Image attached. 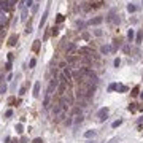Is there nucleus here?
Masks as SVG:
<instances>
[{
    "label": "nucleus",
    "mask_w": 143,
    "mask_h": 143,
    "mask_svg": "<svg viewBox=\"0 0 143 143\" xmlns=\"http://www.w3.org/2000/svg\"><path fill=\"white\" fill-rule=\"evenodd\" d=\"M64 19H65V16H64V14H57L56 22H57V24H60V22H64Z\"/></svg>",
    "instance_id": "nucleus-19"
},
{
    "label": "nucleus",
    "mask_w": 143,
    "mask_h": 143,
    "mask_svg": "<svg viewBox=\"0 0 143 143\" xmlns=\"http://www.w3.org/2000/svg\"><path fill=\"white\" fill-rule=\"evenodd\" d=\"M94 33L97 35V37H100V35H102V30H100V29H95V30H94Z\"/></svg>",
    "instance_id": "nucleus-32"
},
{
    "label": "nucleus",
    "mask_w": 143,
    "mask_h": 143,
    "mask_svg": "<svg viewBox=\"0 0 143 143\" xmlns=\"http://www.w3.org/2000/svg\"><path fill=\"white\" fill-rule=\"evenodd\" d=\"M140 97H142V100H143V92H142V94H140Z\"/></svg>",
    "instance_id": "nucleus-42"
},
{
    "label": "nucleus",
    "mask_w": 143,
    "mask_h": 143,
    "mask_svg": "<svg viewBox=\"0 0 143 143\" xmlns=\"http://www.w3.org/2000/svg\"><path fill=\"white\" fill-rule=\"evenodd\" d=\"M37 2H38V0H37Z\"/></svg>",
    "instance_id": "nucleus-45"
},
{
    "label": "nucleus",
    "mask_w": 143,
    "mask_h": 143,
    "mask_svg": "<svg viewBox=\"0 0 143 143\" xmlns=\"http://www.w3.org/2000/svg\"><path fill=\"white\" fill-rule=\"evenodd\" d=\"M113 49H111V46H108V45H103V46L100 48V53L102 54H108V53H111Z\"/></svg>",
    "instance_id": "nucleus-9"
},
{
    "label": "nucleus",
    "mask_w": 143,
    "mask_h": 143,
    "mask_svg": "<svg viewBox=\"0 0 143 143\" xmlns=\"http://www.w3.org/2000/svg\"><path fill=\"white\" fill-rule=\"evenodd\" d=\"M127 110H129V111H135V110H137V108H135V103H130V105L127 106Z\"/></svg>",
    "instance_id": "nucleus-25"
},
{
    "label": "nucleus",
    "mask_w": 143,
    "mask_h": 143,
    "mask_svg": "<svg viewBox=\"0 0 143 143\" xmlns=\"http://www.w3.org/2000/svg\"><path fill=\"white\" fill-rule=\"evenodd\" d=\"M26 94V86H22L21 89H19V95H24Z\"/></svg>",
    "instance_id": "nucleus-30"
},
{
    "label": "nucleus",
    "mask_w": 143,
    "mask_h": 143,
    "mask_svg": "<svg viewBox=\"0 0 143 143\" xmlns=\"http://www.w3.org/2000/svg\"><path fill=\"white\" fill-rule=\"evenodd\" d=\"M5 70H6V72H10V70H11V62H6L5 64Z\"/></svg>",
    "instance_id": "nucleus-29"
},
{
    "label": "nucleus",
    "mask_w": 143,
    "mask_h": 143,
    "mask_svg": "<svg viewBox=\"0 0 143 143\" xmlns=\"http://www.w3.org/2000/svg\"><path fill=\"white\" fill-rule=\"evenodd\" d=\"M35 65H37V59H30L29 60V69H33Z\"/></svg>",
    "instance_id": "nucleus-18"
},
{
    "label": "nucleus",
    "mask_w": 143,
    "mask_h": 143,
    "mask_svg": "<svg viewBox=\"0 0 143 143\" xmlns=\"http://www.w3.org/2000/svg\"><path fill=\"white\" fill-rule=\"evenodd\" d=\"M18 38H19L18 35H11L10 40H8V45H10V46H14L16 43H18Z\"/></svg>",
    "instance_id": "nucleus-10"
},
{
    "label": "nucleus",
    "mask_w": 143,
    "mask_h": 143,
    "mask_svg": "<svg viewBox=\"0 0 143 143\" xmlns=\"http://www.w3.org/2000/svg\"><path fill=\"white\" fill-rule=\"evenodd\" d=\"M119 46H121V40H119V38H115V40H113V46H111L113 53H115V51H116Z\"/></svg>",
    "instance_id": "nucleus-8"
},
{
    "label": "nucleus",
    "mask_w": 143,
    "mask_h": 143,
    "mask_svg": "<svg viewBox=\"0 0 143 143\" xmlns=\"http://www.w3.org/2000/svg\"><path fill=\"white\" fill-rule=\"evenodd\" d=\"M32 32V27H30V22L27 24V27H26V33H30Z\"/></svg>",
    "instance_id": "nucleus-31"
},
{
    "label": "nucleus",
    "mask_w": 143,
    "mask_h": 143,
    "mask_svg": "<svg viewBox=\"0 0 143 143\" xmlns=\"http://www.w3.org/2000/svg\"><path fill=\"white\" fill-rule=\"evenodd\" d=\"M57 32H59L57 27H54V29H53V35H57Z\"/></svg>",
    "instance_id": "nucleus-38"
},
{
    "label": "nucleus",
    "mask_w": 143,
    "mask_h": 143,
    "mask_svg": "<svg viewBox=\"0 0 143 143\" xmlns=\"http://www.w3.org/2000/svg\"><path fill=\"white\" fill-rule=\"evenodd\" d=\"M116 89H118V91H126V89H127V88H126V86H118Z\"/></svg>",
    "instance_id": "nucleus-37"
},
{
    "label": "nucleus",
    "mask_w": 143,
    "mask_h": 143,
    "mask_svg": "<svg viewBox=\"0 0 143 143\" xmlns=\"http://www.w3.org/2000/svg\"><path fill=\"white\" fill-rule=\"evenodd\" d=\"M67 86H69V83H65V81H60V84H59V88H57V94H59V95H64V94H65V89H67Z\"/></svg>",
    "instance_id": "nucleus-4"
},
{
    "label": "nucleus",
    "mask_w": 143,
    "mask_h": 143,
    "mask_svg": "<svg viewBox=\"0 0 143 143\" xmlns=\"http://www.w3.org/2000/svg\"><path fill=\"white\" fill-rule=\"evenodd\" d=\"M35 3H33V0H26V6L29 8V6H33Z\"/></svg>",
    "instance_id": "nucleus-26"
},
{
    "label": "nucleus",
    "mask_w": 143,
    "mask_h": 143,
    "mask_svg": "<svg viewBox=\"0 0 143 143\" xmlns=\"http://www.w3.org/2000/svg\"><path fill=\"white\" fill-rule=\"evenodd\" d=\"M106 21H108V22H113L115 26H118V24H119V21H121V19H119V16L116 14V10H115V8H113V10L108 13V16H106Z\"/></svg>",
    "instance_id": "nucleus-1"
},
{
    "label": "nucleus",
    "mask_w": 143,
    "mask_h": 143,
    "mask_svg": "<svg viewBox=\"0 0 143 143\" xmlns=\"http://www.w3.org/2000/svg\"><path fill=\"white\" fill-rule=\"evenodd\" d=\"M40 86H42V83L37 81L35 86H33V97H38V95H40Z\"/></svg>",
    "instance_id": "nucleus-7"
},
{
    "label": "nucleus",
    "mask_w": 143,
    "mask_h": 143,
    "mask_svg": "<svg viewBox=\"0 0 143 143\" xmlns=\"http://www.w3.org/2000/svg\"><path fill=\"white\" fill-rule=\"evenodd\" d=\"M88 143H92V142H88Z\"/></svg>",
    "instance_id": "nucleus-43"
},
{
    "label": "nucleus",
    "mask_w": 143,
    "mask_h": 143,
    "mask_svg": "<svg viewBox=\"0 0 143 143\" xmlns=\"http://www.w3.org/2000/svg\"><path fill=\"white\" fill-rule=\"evenodd\" d=\"M13 59H14V56H13V53H10V54H8V62H11Z\"/></svg>",
    "instance_id": "nucleus-36"
},
{
    "label": "nucleus",
    "mask_w": 143,
    "mask_h": 143,
    "mask_svg": "<svg viewBox=\"0 0 143 143\" xmlns=\"http://www.w3.org/2000/svg\"><path fill=\"white\" fill-rule=\"evenodd\" d=\"M21 143H27V137H22L21 138Z\"/></svg>",
    "instance_id": "nucleus-40"
},
{
    "label": "nucleus",
    "mask_w": 143,
    "mask_h": 143,
    "mask_svg": "<svg viewBox=\"0 0 143 143\" xmlns=\"http://www.w3.org/2000/svg\"><path fill=\"white\" fill-rule=\"evenodd\" d=\"M8 2H10L11 5H14V3H16V2H18V0H8Z\"/></svg>",
    "instance_id": "nucleus-41"
},
{
    "label": "nucleus",
    "mask_w": 143,
    "mask_h": 143,
    "mask_svg": "<svg viewBox=\"0 0 143 143\" xmlns=\"http://www.w3.org/2000/svg\"><path fill=\"white\" fill-rule=\"evenodd\" d=\"M121 124H122V121H121V119H118V121H115L113 124H111V126H113V129H116V127H118V126H121Z\"/></svg>",
    "instance_id": "nucleus-23"
},
{
    "label": "nucleus",
    "mask_w": 143,
    "mask_h": 143,
    "mask_svg": "<svg viewBox=\"0 0 143 143\" xmlns=\"http://www.w3.org/2000/svg\"><path fill=\"white\" fill-rule=\"evenodd\" d=\"M135 10H137V6L134 5V3H129V5H127V11H129V13H134Z\"/></svg>",
    "instance_id": "nucleus-16"
},
{
    "label": "nucleus",
    "mask_w": 143,
    "mask_h": 143,
    "mask_svg": "<svg viewBox=\"0 0 143 143\" xmlns=\"http://www.w3.org/2000/svg\"><path fill=\"white\" fill-rule=\"evenodd\" d=\"M94 135H95L94 130H89V132H86V134H84V137H86V138H91V137H94Z\"/></svg>",
    "instance_id": "nucleus-22"
},
{
    "label": "nucleus",
    "mask_w": 143,
    "mask_h": 143,
    "mask_svg": "<svg viewBox=\"0 0 143 143\" xmlns=\"http://www.w3.org/2000/svg\"><path fill=\"white\" fill-rule=\"evenodd\" d=\"M11 6H13V5H11L8 0H0V11H5V13H6V11L11 10Z\"/></svg>",
    "instance_id": "nucleus-2"
},
{
    "label": "nucleus",
    "mask_w": 143,
    "mask_h": 143,
    "mask_svg": "<svg viewBox=\"0 0 143 143\" xmlns=\"http://www.w3.org/2000/svg\"><path fill=\"white\" fill-rule=\"evenodd\" d=\"M75 24H76V27H78L79 30H83V29H84V27L88 26V24H86V22H83V21H76Z\"/></svg>",
    "instance_id": "nucleus-14"
},
{
    "label": "nucleus",
    "mask_w": 143,
    "mask_h": 143,
    "mask_svg": "<svg viewBox=\"0 0 143 143\" xmlns=\"http://www.w3.org/2000/svg\"><path fill=\"white\" fill-rule=\"evenodd\" d=\"M27 16H29V11H27V8H24L22 10V14H21V21H26Z\"/></svg>",
    "instance_id": "nucleus-15"
},
{
    "label": "nucleus",
    "mask_w": 143,
    "mask_h": 143,
    "mask_svg": "<svg viewBox=\"0 0 143 143\" xmlns=\"http://www.w3.org/2000/svg\"><path fill=\"white\" fill-rule=\"evenodd\" d=\"M13 143H18V142H13Z\"/></svg>",
    "instance_id": "nucleus-44"
},
{
    "label": "nucleus",
    "mask_w": 143,
    "mask_h": 143,
    "mask_svg": "<svg viewBox=\"0 0 143 143\" xmlns=\"http://www.w3.org/2000/svg\"><path fill=\"white\" fill-rule=\"evenodd\" d=\"M134 35H135L134 29H129V32H127V40H129V42H134Z\"/></svg>",
    "instance_id": "nucleus-12"
},
{
    "label": "nucleus",
    "mask_w": 143,
    "mask_h": 143,
    "mask_svg": "<svg viewBox=\"0 0 143 143\" xmlns=\"http://www.w3.org/2000/svg\"><path fill=\"white\" fill-rule=\"evenodd\" d=\"M3 92H6V84H5V83H3L2 88H0V94H3Z\"/></svg>",
    "instance_id": "nucleus-28"
},
{
    "label": "nucleus",
    "mask_w": 143,
    "mask_h": 143,
    "mask_svg": "<svg viewBox=\"0 0 143 143\" xmlns=\"http://www.w3.org/2000/svg\"><path fill=\"white\" fill-rule=\"evenodd\" d=\"M62 75L67 78V81H70V79H72V72H70V69H64V73Z\"/></svg>",
    "instance_id": "nucleus-11"
},
{
    "label": "nucleus",
    "mask_w": 143,
    "mask_h": 143,
    "mask_svg": "<svg viewBox=\"0 0 143 143\" xmlns=\"http://www.w3.org/2000/svg\"><path fill=\"white\" fill-rule=\"evenodd\" d=\"M37 10H38V5H37V3H35V5L32 6V13H37Z\"/></svg>",
    "instance_id": "nucleus-34"
},
{
    "label": "nucleus",
    "mask_w": 143,
    "mask_h": 143,
    "mask_svg": "<svg viewBox=\"0 0 143 143\" xmlns=\"http://www.w3.org/2000/svg\"><path fill=\"white\" fill-rule=\"evenodd\" d=\"M142 40H143V32L140 30L137 33V38H135V43H137V45H140V43H142Z\"/></svg>",
    "instance_id": "nucleus-13"
},
{
    "label": "nucleus",
    "mask_w": 143,
    "mask_h": 143,
    "mask_svg": "<svg viewBox=\"0 0 143 143\" xmlns=\"http://www.w3.org/2000/svg\"><path fill=\"white\" fill-rule=\"evenodd\" d=\"M106 115H108V108H102V110L97 113L99 121H105V119H106Z\"/></svg>",
    "instance_id": "nucleus-3"
},
{
    "label": "nucleus",
    "mask_w": 143,
    "mask_h": 143,
    "mask_svg": "<svg viewBox=\"0 0 143 143\" xmlns=\"http://www.w3.org/2000/svg\"><path fill=\"white\" fill-rule=\"evenodd\" d=\"M102 21H103V18H102V16H97V18H94V19L88 21L86 24H88V26H99V24H100Z\"/></svg>",
    "instance_id": "nucleus-5"
},
{
    "label": "nucleus",
    "mask_w": 143,
    "mask_h": 143,
    "mask_svg": "<svg viewBox=\"0 0 143 143\" xmlns=\"http://www.w3.org/2000/svg\"><path fill=\"white\" fill-rule=\"evenodd\" d=\"M138 91H140V89H138V86H135V88L132 89V92H130V94H132L134 97H135V95H138Z\"/></svg>",
    "instance_id": "nucleus-24"
},
{
    "label": "nucleus",
    "mask_w": 143,
    "mask_h": 143,
    "mask_svg": "<svg viewBox=\"0 0 143 143\" xmlns=\"http://www.w3.org/2000/svg\"><path fill=\"white\" fill-rule=\"evenodd\" d=\"M75 122H76V124L83 122V116H81V115H76V116H75Z\"/></svg>",
    "instance_id": "nucleus-21"
},
{
    "label": "nucleus",
    "mask_w": 143,
    "mask_h": 143,
    "mask_svg": "<svg viewBox=\"0 0 143 143\" xmlns=\"http://www.w3.org/2000/svg\"><path fill=\"white\" fill-rule=\"evenodd\" d=\"M40 40H35V43H33V51H35V53H38V49H40Z\"/></svg>",
    "instance_id": "nucleus-17"
},
{
    "label": "nucleus",
    "mask_w": 143,
    "mask_h": 143,
    "mask_svg": "<svg viewBox=\"0 0 143 143\" xmlns=\"http://www.w3.org/2000/svg\"><path fill=\"white\" fill-rule=\"evenodd\" d=\"M16 130H18L19 134H22V132H24V127H22V122H19V124H16Z\"/></svg>",
    "instance_id": "nucleus-20"
},
{
    "label": "nucleus",
    "mask_w": 143,
    "mask_h": 143,
    "mask_svg": "<svg viewBox=\"0 0 143 143\" xmlns=\"http://www.w3.org/2000/svg\"><path fill=\"white\" fill-rule=\"evenodd\" d=\"M33 143H43V142H42V138H35V140H33Z\"/></svg>",
    "instance_id": "nucleus-39"
},
{
    "label": "nucleus",
    "mask_w": 143,
    "mask_h": 143,
    "mask_svg": "<svg viewBox=\"0 0 143 143\" xmlns=\"http://www.w3.org/2000/svg\"><path fill=\"white\" fill-rule=\"evenodd\" d=\"M119 64H121V59H119V57L115 59V67H119Z\"/></svg>",
    "instance_id": "nucleus-33"
},
{
    "label": "nucleus",
    "mask_w": 143,
    "mask_h": 143,
    "mask_svg": "<svg viewBox=\"0 0 143 143\" xmlns=\"http://www.w3.org/2000/svg\"><path fill=\"white\" fill-rule=\"evenodd\" d=\"M48 13H49V8H46V10H45V13H43V16H42V21H40V24H38V27H40V29H42V27H45V22H46Z\"/></svg>",
    "instance_id": "nucleus-6"
},
{
    "label": "nucleus",
    "mask_w": 143,
    "mask_h": 143,
    "mask_svg": "<svg viewBox=\"0 0 143 143\" xmlns=\"http://www.w3.org/2000/svg\"><path fill=\"white\" fill-rule=\"evenodd\" d=\"M116 88H118V84H115V83H111V84L108 86V91H115Z\"/></svg>",
    "instance_id": "nucleus-27"
},
{
    "label": "nucleus",
    "mask_w": 143,
    "mask_h": 143,
    "mask_svg": "<svg viewBox=\"0 0 143 143\" xmlns=\"http://www.w3.org/2000/svg\"><path fill=\"white\" fill-rule=\"evenodd\" d=\"M11 115H13V110H8V111H6V113H5V116H6V118H10Z\"/></svg>",
    "instance_id": "nucleus-35"
}]
</instances>
